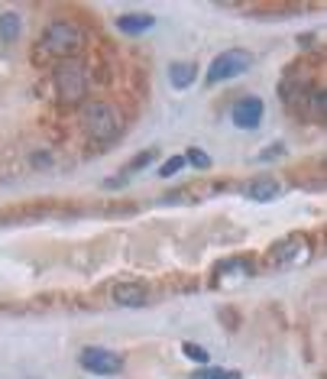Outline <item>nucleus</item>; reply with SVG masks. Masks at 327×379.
<instances>
[{"instance_id":"obj_16","label":"nucleus","mask_w":327,"mask_h":379,"mask_svg":"<svg viewBox=\"0 0 327 379\" xmlns=\"http://www.w3.org/2000/svg\"><path fill=\"white\" fill-rule=\"evenodd\" d=\"M181 166H185V159H181V156H175V159H169L166 166L159 168V175H162V179H169V175H175V172H181Z\"/></svg>"},{"instance_id":"obj_15","label":"nucleus","mask_w":327,"mask_h":379,"mask_svg":"<svg viewBox=\"0 0 327 379\" xmlns=\"http://www.w3.org/2000/svg\"><path fill=\"white\" fill-rule=\"evenodd\" d=\"M188 162L195 168H211V159L204 156V149H188Z\"/></svg>"},{"instance_id":"obj_18","label":"nucleus","mask_w":327,"mask_h":379,"mask_svg":"<svg viewBox=\"0 0 327 379\" xmlns=\"http://www.w3.org/2000/svg\"><path fill=\"white\" fill-rule=\"evenodd\" d=\"M275 156H282V146H272V149H266L263 159H275Z\"/></svg>"},{"instance_id":"obj_2","label":"nucleus","mask_w":327,"mask_h":379,"mask_svg":"<svg viewBox=\"0 0 327 379\" xmlns=\"http://www.w3.org/2000/svg\"><path fill=\"white\" fill-rule=\"evenodd\" d=\"M85 46V32L81 26H75L72 20H52L43 30V39H39V49L46 55H55V59H75Z\"/></svg>"},{"instance_id":"obj_12","label":"nucleus","mask_w":327,"mask_h":379,"mask_svg":"<svg viewBox=\"0 0 327 379\" xmlns=\"http://www.w3.org/2000/svg\"><path fill=\"white\" fill-rule=\"evenodd\" d=\"M20 30H23V20L17 13H3V17H0V39L3 42H13L20 36Z\"/></svg>"},{"instance_id":"obj_1","label":"nucleus","mask_w":327,"mask_h":379,"mask_svg":"<svg viewBox=\"0 0 327 379\" xmlns=\"http://www.w3.org/2000/svg\"><path fill=\"white\" fill-rule=\"evenodd\" d=\"M85 130L97 146L114 143L123 133V114H120V107L110 104V101H91L85 110Z\"/></svg>"},{"instance_id":"obj_3","label":"nucleus","mask_w":327,"mask_h":379,"mask_svg":"<svg viewBox=\"0 0 327 379\" xmlns=\"http://www.w3.org/2000/svg\"><path fill=\"white\" fill-rule=\"evenodd\" d=\"M88 84H91L88 68L78 59H65L55 65V91L62 104H81L88 97Z\"/></svg>"},{"instance_id":"obj_7","label":"nucleus","mask_w":327,"mask_h":379,"mask_svg":"<svg viewBox=\"0 0 327 379\" xmlns=\"http://www.w3.org/2000/svg\"><path fill=\"white\" fill-rule=\"evenodd\" d=\"M301 256H305V240H301V237H285V240H279L272 250H269V260L279 266L295 263Z\"/></svg>"},{"instance_id":"obj_10","label":"nucleus","mask_w":327,"mask_h":379,"mask_svg":"<svg viewBox=\"0 0 327 379\" xmlns=\"http://www.w3.org/2000/svg\"><path fill=\"white\" fill-rule=\"evenodd\" d=\"M243 195H246V198H253V201H269V198H275V195H279V182L256 179V182H250V185L243 188Z\"/></svg>"},{"instance_id":"obj_11","label":"nucleus","mask_w":327,"mask_h":379,"mask_svg":"<svg viewBox=\"0 0 327 379\" xmlns=\"http://www.w3.org/2000/svg\"><path fill=\"white\" fill-rule=\"evenodd\" d=\"M195 65L191 62H175L169 68V78H172V84L179 88V91H185V88H191V81H195Z\"/></svg>"},{"instance_id":"obj_14","label":"nucleus","mask_w":327,"mask_h":379,"mask_svg":"<svg viewBox=\"0 0 327 379\" xmlns=\"http://www.w3.org/2000/svg\"><path fill=\"white\" fill-rule=\"evenodd\" d=\"M181 353H185V357H191L195 360V363H208V350L204 347H198V344H181Z\"/></svg>"},{"instance_id":"obj_13","label":"nucleus","mask_w":327,"mask_h":379,"mask_svg":"<svg viewBox=\"0 0 327 379\" xmlns=\"http://www.w3.org/2000/svg\"><path fill=\"white\" fill-rule=\"evenodd\" d=\"M191 379H240V373H230V369H214V367H204L198 373H191Z\"/></svg>"},{"instance_id":"obj_5","label":"nucleus","mask_w":327,"mask_h":379,"mask_svg":"<svg viewBox=\"0 0 327 379\" xmlns=\"http://www.w3.org/2000/svg\"><path fill=\"white\" fill-rule=\"evenodd\" d=\"M81 367L88 373H97V376H114L123 369V357L114 353V350H104V347H85L81 350Z\"/></svg>"},{"instance_id":"obj_9","label":"nucleus","mask_w":327,"mask_h":379,"mask_svg":"<svg viewBox=\"0 0 327 379\" xmlns=\"http://www.w3.org/2000/svg\"><path fill=\"white\" fill-rule=\"evenodd\" d=\"M152 17L149 13H123V17H117V30L120 32H146V30H152Z\"/></svg>"},{"instance_id":"obj_17","label":"nucleus","mask_w":327,"mask_h":379,"mask_svg":"<svg viewBox=\"0 0 327 379\" xmlns=\"http://www.w3.org/2000/svg\"><path fill=\"white\" fill-rule=\"evenodd\" d=\"M149 162H152V153H143V156H137L130 162V168H143V166H149Z\"/></svg>"},{"instance_id":"obj_8","label":"nucleus","mask_w":327,"mask_h":379,"mask_svg":"<svg viewBox=\"0 0 327 379\" xmlns=\"http://www.w3.org/2000/svg\"><path fill=\"white\" fill-rule=\"evenodd\" d=\"M114 302L117 305H123V308H139V305H146L149 302V292L139 282H123V285H117L114 289Z\"/></svg>"},{"instance_id":"obj_4","label":"nucleus","mask_w":327,"mask_h":379,"mask_svg":"<svg viewBox=\"0 0 327 379\" xmlns=\"http://www.w3.org/2000/svg\"><path fill=\"white\" fill-rule=\"evenodd\" d=\"M250 65H253V55L246 52V49H227V52H221L211 62V68H208V81L211 84L230 81V78H237V75L246 72Z\"/></svg>"},{"instance_id":"obj_6","label":"nucleus","mask_w":327,"mask_h":379,"mask_svg":"<svg viewBox=\"0 0 327 379\" xmlns=\"http://www.w3.org/2000/svg\"><path fill=\"white\" fill-rule=\"evenodd\" d=\"M230 117H233V124L240 126V130H256L259 126V120H263V101L259 97H240L237 104H233V110H230Z\"/></svg>"}]
</instances>
